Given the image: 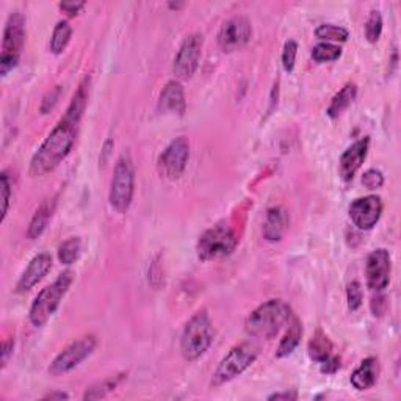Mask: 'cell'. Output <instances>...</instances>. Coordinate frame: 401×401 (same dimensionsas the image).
Wrapping results in <instances>:
<instances>
[{"label":"cell","mask_w":401,"mask_h":401,"mask_svg":"<svg viewBox=\"0 0 401 401\" xmlns=\"http://www.w3.org/2000/svg\"><path fill=\"white\" fill-rule=\"evenodd\" d=\"M90 77H85L77 91L74 93L69 107L62 120L50 130L40 149L35 152L30 162L32 176L43 177L52 173L72 151V146L76 145L77 140L81 116L86 108L88 96H90Z\"/></svg>","instance_id":"obj_1"},{"label":"cell","mask_w":401,"mask_h":401,"mask_svg":"<svg viewBox=\"0 0 401 401\" xmlns=\"http://www.w3.org/2000/svg\"><path fill=\"white\" fill-rule=\"evenodd\" d=\"M290 306L282 300H270L261 304L248 315L244 322V329L251 337L270 340L279 334V331L290 322Z\"/></svg>","instance_id":"obj_2"},{"label":"cell","mask_w":401,"mask_h":401,"mask_svg":"<svg viewBox=\"0 0 401 401\" xmlns=\"http://www.w3.org/2000/svg\"><path fill=\"white\" fill-rule=\"evenodd\" d=\"M215 340V329L207 310H198L185 324L181 336L182 356L190 362H195L209 351Z\"/></svg>","instance_id":"obj_3"},{"label":"cell","mask_w":401,"mask_h":401,"mask_svg":"<svg viewBox=\"0 0 401 401\" xmlns=\"http://www.w3.org/2000/svg\"><path fill=\"white\" fill-rule=\"evenodd\" d=\"M72 281V271H63L50 286L44 287L38 293L30 307V314H28V320H30L35 328H41L55 314L57 309L60 307L64 295L68 293Z\"/></svg>","instance_id":"obj_4"},{"label":"cell","mask_w":401,"mask_h":401,"mask_svg":"<svg viewBox=\"0 0 401 401\" xmlns=\"http://www.w3.org/2000/svg\"><path fill=\"white\" fill-rule=\"evenodd\" d=\"M133 193H135V166H133L130 155L124 152L118 159L113 177H111L108 193L110 205L118 213H125L132 205Z\"/></svg>","instance_id":"obj_5"},{"label":"cell","mask_w":401,"mask_h":401,"mask_svg":"<svg viewBox=\"0 0 401 401\" xmlns=\"http://www.w3.org/2000/svg\"><path fill=\"white\" fill-rule=\"evenodd\" d=\"M237 244H239V239L234 229L227 222H218L199 237L196 244L198 257L204 262L217 261V259L231 256Z\"/></svg>","instance_id":"obj_6"},{"label":"cell","mask_w":401,"mask_h":401,"mask_svg":"<svg viewBox=\"0 0 401 401\" xmlns=\"http://www.w3.org/2000/svg\"><path fill=\"white\" fill-rule=\"evenodd\" d=\"M26 43V18L19 11L11 13L6 19L4 40H2V55H0V76H6L19 63L21 52Z\"/></svg>","instance_id":"obj_7"},{"label":"cell","mask_w":401,"mask_h":401,"mask_svg":"<svg viewBox=\"0 0 401 401\" xmlns=\"http://www.w3.org/2000/svg\"><path fill=\"white\" fill-rule=\"evenodd\" d=\"M257 359V348L251 344H240L234 346L222 359L217 370L213 371L210 388H221L227 383L234 381L244 370H248Z\"/></svg>","instance_id":"obj_8"},{"label":"cell","mask_w":401,"mask_h":401,"mask_svg":"<svg viewBox=\"0 0 401 401\" xmlns=\"http://www.w3.org/2000/svg\"><path fill=\"white\" fill-rule=\"evenodd\" d=\"M190 160V141L185 137H179L171 141L160 154L157 169L162 177L168 181L181 179L187 169Z\"/></svg>","instance_id":"obj_9"},{"label":"cell","mask_w":401,"mask_h":401,"mask_svg":"<svg viewBox=\"0 0 401 401\" xmlns=\"http://www.w3.org/2000/svg\"><path fill=\"white\" fill-rule=\"evenodd\" d=\"M96 345H98V340H96L94 336H85L72 341L69 346H66L64 350L50 362L49 373L52 376L68 373V371L80 366V362H84L88 356L94 351Z\"/></svg>","instance_id":"obj_10"},{"label":"cell","mask_w":401,"mask_h":401,"mask_svg":"<svg viewBox=\"0 0 401 401\" xmlns=\"http://www.w3.org/2000/svg\"><path fill=\"white\" fill-rule=\"evenodd\" d=\"M203 43L204 40L200 33H191L183 40L179 50H177L173 63V72L176 79L188 80L195 76L200 60Z\"/></svg>","instance_id":"obj_11"},{"label":"cell","mask_w":401,"mask_h":401,"mask_svg":"<svg viewBox=\"0 0 401 401\" xmlns=\"http://www.w3.org/2000/svg\"><path fill=\"white\" fill-rule=\"evenodd\" d=\"M392 261L388 249L378 248L371 251L366 264V279L370 290L383 293L390 282Z\"/></svg>","instance_id":"obj_12"},{"label":"cell","mask_w":401,"mask_h":401,"mask_svg":"<svg viewBox=\"0 0 401 401\" xmlns=\"http://www.w3.org/2000/svg\"><path fill=\"white\" fill-rule=\"evenodd\" d=\"M252 26L248 18L234 16L221 26L218 32V46L225 52L240 49L251 41Z\"/></svg>","instance_id":"obj_13"},{"label":"cell","mask_w":401,"mask_h":401,"mask_svg":"<svg viewBox=\"0 0 401 401\" xmlns=\"http://www.w3.org/2000/svg\"><path fill=\"white\" fill-rule=\"evenodd\" d=\"M348 213H350L351 222L359 231H370L381 218L383 200L376 195L358 198L351 203Z\"/></svg>","instance_id":"obj_14"},{"label":"cell","mask_w":401,"mask_h":401,"mask_svg":"<svg viewBox=\"0 0 401 401\" xmlns=\"http://www.w3.org/2000/svg\"><path fill=\"white\" fill-rule=\"evenodd\" d=\"M368 146H370V138L363 137L358 141L346 147V151L341 154L340 162H339V174L341 181L350 182L354 179V176L361 169L362 163L366 162L367 154H368Z\"/></svg>","instance_id":"obj_15"},{"label":"cell","mask_w":401,"mask_h":401,"mask_svg":"<svg viewBox=\"0 0 401 401\" xmlns=\"http://www.w3.org/2000/svg\"><path fill=\"white\" fill-rule=\"evenodd\" d=\"M52 269V257L47 252H41V254L35 256L30 264L26 269V271L22 273V276L19 278L18 284H16V292L18 293H26L28 290L41 282L44 279V276L50 271Z\"/></svg>","instance_id":"obj_16"},{"label":"cell","mask_w":401,"mask_h":401,"mask_svg":"<svg viewBox=\"0 0 401 401\" xmlns=\"http://www.w3.org/2000/svg\"><path fill=\"white\" fill-rule=\"evenodd\" d=\"M157 108L160 113H174L181 116L185 113L187 102H185L183 88L179 80H169L165 85L160 93Z\"/></svg>","instance_id":"obj_17"},{"label":"cell","mask_w":401,"mask_h":401,"mask_svg":"<svg viewBox=\"0 0 401 401\" xmlns=\"http://www.w3.org/2000/svg\"><path fill=\"white\" fill-rule=\"evenodd\" d=\"M378 376H380V361L376 358H367L353 371L350 383L356 390H368L376 384Z\"/></svg>","instance_id":"obj_18"},{"label":"cell","mask_w":401,"mask_h":401,"mask_svg":"<svg viewBox=\"0 0 401 401\" xmlns=\"http://www.w3.org/2000/svg\"><path fill=\"white\" fill-rule=\"evenodd\" d=\"M288 226V215L282 207H271L264 222V237L269 242H279Z\"/></svg>","instance_id":"obj_19"},{"label":"cell","mask_w":401,"mask_h":401,"mask_svg":"<svg viewBox=\"0 0 401 401\" xmlns=\"http://www.w3.org/2000/svg\"><path fill=\"white\" fill-rule=\"evenodd\" d=\"M55 207H57V196L43 200L41 205L38 207V209H36L35 215L32 217L30 225H28V229H27V239L28 240L38 239V237L44 231H46L52 215H54V212H55Z\"/></svg>","instance_id":"obj_20"},{"label":"cell","mask_w":401,"mask_h":401,"mask_svg":"<svg viewBox=\"0 0 401 401\" xmlns=\"http://www.w3.org/2000/svg\"><path fill=\"white\" fill-rule=\"evenodd\" d=\"M301 337H303V324L298 318L292 317V320L288 322V328L284 334V337L281 339V344L276 350V358H287V356H290L296 348H298Z\"/></svg>","instance_id":"obj_21"},{"label":"cell","mask_w":401,"mask_h":401,"mask_svg":"<svg viewBox=\"0 0 401 401\" xmlns=\"http://www.w3.org/2000/svg\"><path fill=\"white\" fill-rule=\"evenodd\" d=\"M356 96H358V86H356V84H353V81H350V84H346L336 96H334L328 110H326V115L332 118V120H336V118H339L348 107L351 106L356 99Z\"/></svg>","instance_id":"obj_22"},{"label":"cell","mask_w":401,"mask_h":401,"mask_svg":"<svg viewBox=\"0 0 401 401\" xmlns=\"http://www.w3.org/2000/svg\"><path fill=\"white\" fill-rule=\"evenodd\" d=\"M307 354L312 361L318 363L324 362L332 356V341L322 329H317L314 336L309 340Z\"/></svg>","instance_id":"obj_23"},{"label":"cell","mask_w":401,"mask_h":401,"mask_svg":"<svg viewBox=\"0 0 401 401\" xmlns=\"http://www.w3.org/2000/svg\"><path fill=\"white\" fill-rule=\"evenodd\" d=\"M124 380V375H115V376H108L103 378L102 381L94 383L93 385L86 389V392L84 393V400H101L106 398L110 392H113L118 385L121 384V381Z\"/></svg>","instance_id":"obj_24"},{"label":"cell","mask_w":401,"mask_h":401,"mask_svg":"<svg viewBox=\"0 0 401 401\" xmlns=\"http://www.w3.org/2000/svg\"><path fill=\"white\" fill-rule=\"evenodd\" d=\"M72 36V28L69 26L68 21H60L55 26L54 32L50 36V52L55 55H60L64 52V49L68 47V44L71 41Z\"/></svg>","instance_id":"obj_25"},{"label":"cell","mask_w":401,"mask_h":401,"mask_svg":"<svg viewBox=\"0 0 401 401\" xmlns=\"http://www.w3.org/2000/svg\"><path fill=\"white\" fill-rule=\"evenodd\" d=\"M81 251V240L79 237H71L66 242H63L60 247H58V259L60 262L66 266L72 265L77 261Z\"/></svg>","instance_id":"obj_26"},{"label":"cell","mask_w":401,"mask_h":401,"mask_svg":"<svg viewBox=\"0 0 401 401\" xmlns=\"http://www.w3.org/2000/svg\"><path fill=\"white\" fill-rule=\"evenodd\" d=\"M315 36L324 41H337L345 43L350 38V32L345 27L334 26V24H322L315 28Z\"/></svg>","instance_id":"obj_27"},{"label":"cell","mask_w":401,"mask_h":401,"mask_svg":"<svg viewBox=\"0 0 401 401\" xmlns=\"http://www.w3.org/2000/svg\"><path fill=\"white\" fill-rule=\"evenodd\" d=\"M341 55V49L336 44L331 43H320L312 49V58L317 63H328V62H336Z\"/></svg>","instance_id":"obj_28"},{"label":"cell","mask_w":401,"mask_h":401,"mask_svg":"<svg viewBox=\"0 0 401 401\" xmlns=\"http://www.w3.org/2000/svg\"><path fill=\"white\" fill-rule=\"evenodd\" d=\"M383 33V16L378 10H373L370 13V16L366 22V38L368 43H376L380 40V36Z\"/></svg>","instance_id":"obj_29"},{"label":"cell","mask_w":401,"mask_h":401,"mask_svg":"<svg viewBox=\"0 0 401 401\" xmlns=\"http://www.w3.org/2000/svg\"><path fill=\"white\" fill-rule=\"evenodd\" d=\"M296 55H298V43L293 40H288L284 44V50H282V66L287 72H292L295 68Z\"/></svg>","instance_id":"obj_30"},{"label":"cell","mask_w":401,"mask_h":401,"mask_svg":"<svg viewBox=\"0 0 401 401\" xmlns=\"http://www.w3.org/2000/svg\"><path fill=\"white\" fill-rule=\"evenodd\" d=\"M346 301H348V309L350 310H358L362 306L363 301V293H362V287L358 281L351 282L346 287Z\"/></svg>","instance_id":"obj_31"},{"label":"cell","mask_w":401,"mask_h":401,"mask_svg":"<svg viewBox=\"0 0 401 401\" xmlns=\"http://www.w3.org/2000/svg\"><path fill=\"white\" fill-rule=\"evenodd\" d=\"M362 183H363V187H367L368 190L381 188L384 185V176L380 169H375V168L367 169L362 176Z\"/></svg>","instance_id":"obj_32"},{"label":"cell","mask_w":401,"mask_h":401,"mask_svg":"<svg viewBox=\"0 0 401 401\" xmlns=\"http://www.w3.org/2000/svg\"><path fill=\"white\" fill-rule=\"evenodd\" d=\"M0 181H2V222L5 221L6 215H9V207H10V200H11V183L9 179V174L2 173L0 176Z\"/></svg>","instance_id":"obj_33"},{"label":"cell","mask_w":401,"mask_h":401,"mask_svg":"<svg viewBox=\"0 0 401 401\" xmlns=\"http://www.w3.org/2000/svg\"><path fill=\"white\" fill-rule=\"evenodd\" d=\"M60 94H62V86L58 85V86L54 88V90H50L46 96H44L43 102H41V107H40V111L43 115H47L50 110H54V107L57 106V102L60 101Z\"/></svg>","instance_id":"obj_34"},{"label":"cell","mask_w":401,"mask_h":401,"mask_svg":"<svg viewBox=\"0 0 401 401\" xmlns=\"http://www.w3.org/2000/svg\"><path fill=\"white\" fill-rule=\"evenodd\" d=\"M163 273L160 269V264H159V257L155 259L154 264L151 265L149 269V284H152L154 287H160V284L163 282Z\"/></svg>","instance_id":"obj_35"},{"label":"cell","mask_w":401,"mask_h":401,"mask_svg":"<svg viewBox=\"0 0 401 401\" xmlns=\"http://www.w3.org/2000/svg\"><path fill=\"white\" fill-rule=\"evenodd\" d=\"M13 350H14V339L9 337L2 345V358H0V363H2V368L6 367L10 358L13 356Z\"/></svg>","instance_id":"obj_36"},{"label":"cell","mask_w":401,"mask_h":401,"mask_svg":"<svg viewBox=\"0 0 401 401\" xmlns=\"http://www.w3.org/2000/svg\"><path fill=\"white\" fill-rule=\"evenodd\" d=\"M340 368V358L339 356H331V358L322 362V371L326 375H334Z\"/></svg>","instance_id":"obj_37"},{"label":"cell","mask_w":401,"mask_h":401,"mask_svg":"<svg viewBox=\"0 0 401 401\" xmlns=\"http://www.w3.org/2000/svg\"><path fill=\"white\" fill-rule=\"evenodd\" d=\"M371 312H373V315L380 317L385 312V307H388V301H385V296L383 295H378L376 298L371 300Z\"/></svg>","instance_id":"obj_38"},{"label":"cell","mask_w":401,"mask_h":401,"mask_svg":"<svg viewBox=\"0 0 401 401\" xmlns=\"http://www.w3.org/2000/svg\"><path fill=\"white\" fill-rule=\"evenodd\" d=\"M85 2H62L60 9L68 14V16H76V14L84 9Z\"/></svg>","instance_id":"obj_39"},{"label":"cell","mask_w":401,"mask_h":401,"mask_svg":"<svg viewBox=\"0 0 401 401\" xmlns=\"http://www.w3.org/2000/svg\"><path fill=\"white\" fill-rule=\"evenodd\" d=\"M298 398V392L296 390H286V392H278V393H273V395L269 397L270 401L273 400H286V401H293Z\"/></svg>","instance_id":"obj_40"},{"label":"cell","mask_w":401,"mask_h":401,"mask_svg":"<svg viewBox=\"0 0 401 401\" xmlns=\"http://www.w3.org/2000/svg\"><path fill=\"white\" fill-rule=\"evenodd\" d=\"M43 400H69V395L63 390H58V392H50L47 395H44Z\"/></svg>","instance_id":"obj_41"},{"label":"cell","mask_w":401,"mask_h":401,"mask_svg":"<svg viewBox=\"0 0 401 401\" xmlns=\"http://www.w3.org/2000/svg\"><path fill=\"white\" fill-rule=\"evenodd\" d=\"M279 91V84H274V86H273V91H271V101H270V108H269V115H271V111L276 108V106H278V99H274V94H276Z\"/></svg>","instance_id":"obj_42"},{"label":"cell","mask_w":401,"mask_h":401,"mask_svg":"<svg viewBox=\"0 0 401 401\" xmlns=\"http://www.w3.org/2000/svg\"><path fill=\"white\" fill-rule=\"evenodd\" d=\"M169 6H171V9H176V10H177V9H182L183 4H169Z\"/></svg>","instance_id":"obj_43"}]
</instances>
